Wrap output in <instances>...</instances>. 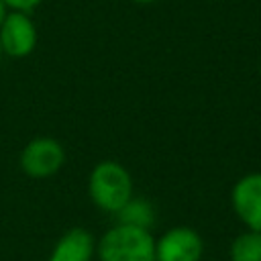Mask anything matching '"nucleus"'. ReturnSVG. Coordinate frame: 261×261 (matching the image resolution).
Masks as SVG:
<instances>
[{
  "mask_svg": "<svg viewBox=\"0 0 261 261\" xmlns=\"http://www.w3.org/2000/svg\"><path fill=\"white\" fill-rule=\"evenodd\" d=\"M100 261H155V241L149 230L118 224L98 245Z\"/></svg>",
  "mask_w": 261,
  "mask_h": 261,
  "instance_id": "obj_1",
  "label": "nucleus"
},
{
  "mask_svg": "<svg viewBox=\"0 0 261 261\" xmlns=\"http://www.w3.org/2000/svg\"><path fill=\"white\" fill-rule=\"evenodd\" d=\"M90 196L106 212H118L133 196L128 171L116 161H102L90 173Z\"/></svg>",
  "mask_w": 261,
  "mask_h": 261,
  "instance_id": "obj_2",
  "label": "nucleus"
},
{
  "mask_svg": "<svg viewBox=\"0 0 261 261\" xmlns=\"http://www.w3.org/2000/svg\"><path fill=\"white\" fill-rule=\"evenodd\" d=\"M65 161L63 147L49 137L33 139L20 153V167L31 177H49L61 169Z\"/></svg>",
  "mask_w": 261,
  "mask_h": 261,
  "instance_id": "obj_3",
  "label": "nucleus"
},
{
  "mask_svg": "<svg viewBox=\"0 0 261 261\" xmlns=\"http://www.w3.org/2000/svg\"><path fill=\"white\" fill-rule=\"evenodd\" d=\"M37 47V27L27 12L8 10L0 24V49L10 57H27Z\"/></svg>",
  "mask_w": 261,
  "mask_h": 261,
  "instance_id": "obj_4",
  "label": "nucleus"
},
{
  "mask_svg": "<svg viewBox=\"0 0 261 261\" xmlns=\"http://www.w3.org/2000/svg\"><path fill=\"white\" fill-rule=\"evenodd\" d=\"M202 239L194 228L175 226L155 243V261H200Z\"/></svg>",
  "mask_w": 261,
  "mask_h": 261,
  "instance_id": "obj_5",
  "label": "nucleus"
},
{
  "mask_svg": "<svg viewBox=\"0 0 261 261\" xmlns=\"http://www.w3.org/2000/svg\"><path fill=\"white\" fill-rule=\"evenodd\" d=\"M232 208L249 230L261 232V173L241 177L232 188Z\"/></svg>",
  "mask_w": 261,
  "mask_h": 261,
  "instance_id": "obj_6",
  "label": "nucleus"
},
{
  "mask_svg": "<svg viewBox=\"0 0 261 261\" xmlns=\"http://www.w3.org/2000/svg\"><path fill=\"white\" fill-rule=\"evenodd\" d=\"M94 239L86 228H69L53 247L49 261H90Z\"/></svg>",
  "mask_w": 261,
  "mask_h": 261,
  "instance_id": "obj_7",
  "label": "nucleus"
},
{
  "mask_svg": "<svg viewBox=\"0 0 261 261\" xmlns=\"http://www.w3.org/2000/svg\"><path fill=\"white\" fill-rule=\"evenodd\" d=\"M116 216H118L120 224L135 226V228H145V230H149V226L155 222V210L143 198H130L116 212Z\"/></svg>",
  "mask_w": 261,
  "mask_h": 261,
  "instance_id": "obj_8",
  "label": "nucleus"
},
{
  "mask_svg": "<svg viewBox=\"0 0 261 261\" xmlns=\"http://www.w3.org/2000/svg\"><path fill=\"white\" fill-rule=\"evenodd\" d=\"M230 261H261V232L247 230L230 245Z\"/></svg>",
  "mask_w": 261,
  "mask_h": 261,
  "instance_id": "obj_9",
  "label": "nucleus"
},
{
  "mask_svg": "<svg viewBox=\"0 0 261 261\" xmlns=\"http://www.w3.org/2000/svg\"><path fill=\"white\" fill-rule=\"evenodd\" d=\"M43 0H4V4H6V8L8 10H16V12H31V10H35L39 4H41Z\"/></svg>",
  "mask_w": 261,
  "mask_h": 261,
  "instance_id": "obj_10",
  "label": "nucleus"
},
{
  "mask_svg": "<svg viewBox=\"0 0 261 261\" xmlns=\"http://www.w3.org/2000/svg\"><path fill=\"white\" fill-rule=\"evenodd\" d=\"M6 14H8V8H6V4H4V0H0V24L4 22V18H6Z\"/></svg>",
  "mask_w": 261,
  "mask_h": 261,
  "instance_id": "obj_11",
  "label": "nucleus"
},
{
  "mask_svg": "<svg viewBox=\"0 0 261 261\" xmlns=\"http://www.w3.org/2000/svg\"><path fill=\"white\" fill-rule=\"evenodd\" d=\"M133 2H137V4H151V2H157V0H133Z\"/></svg>",
  "mask_w": 261,
  "mask_h": 261,
  "instance_id": "obj_12",
  "label": "nucleus"
},
{
  "mask_svg": "<svg viewBox=\"0 0 261 261\" xmlns=\"http://www.w3.org/2000/svg\"><path fill=\"white\" fill-rule=\"evenodd\" d=\"M0 55H2V49H0Z\"/></svg>",
  "mask_w": 261,
  "mask_h": 261,
  "instance_id": "obj_13",
  "label": "nucleus"
}]
</instances>
